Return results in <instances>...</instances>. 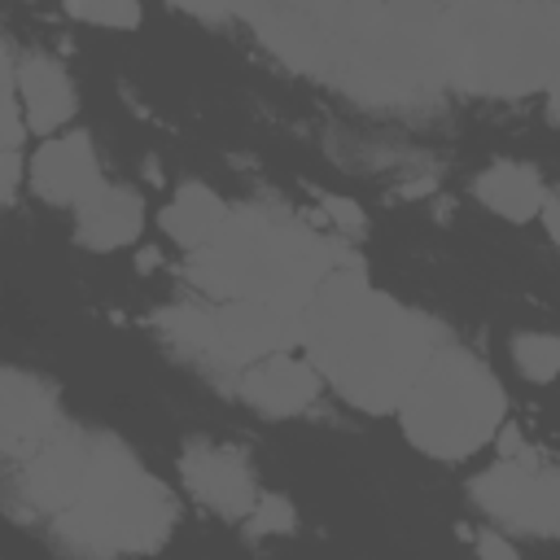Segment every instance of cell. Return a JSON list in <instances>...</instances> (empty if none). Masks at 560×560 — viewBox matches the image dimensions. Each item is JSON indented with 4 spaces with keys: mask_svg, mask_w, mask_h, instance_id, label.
Here are the masks:
<instances>
[{
    "mask_svg": "<svg viewBox=\"0 0 560 560\" xmlns=\"http://www.w3.org/2000/svg\"><path fill=\"white\" fill-rule=\"evenodd\" d=\"M477 551H481V556H512L516 547H512V542H503L494 529H486V534L477 538Z\"/></svg>",
    "mask_w": 560,
    "mask_h": 560,
    "instance_id": "cb8c5ba5",
    "label": "cell"
},
{
    "mask_svg": "<svg viewBox=\"0 0 560 560\" xmlns=\"http://www.w3.org/2000/svg\"><path fill=\"white\" fill-rule=\"evenodd\" d=\"M512 359L521 368V376H529L534 385H547L560 376V337L551 332H521L512 341Z\"/></svg>",
    "mask_w": 560,
    "mask_h": 560,
    "instance_id": "ac0fdd59",
    "label": "cell"
},
{
    "mask_svg": "<svg viewBox=\"0 0 560 560\" xmlns=\"http://www.w3.org/2000/svg\"><path fill=\"white\" fill-rule=\"evenodd\" d=\"M508 398L499 376L459 346H438L398 402V420L411 446L433 459H468L494 442Z\"/></svg>",
    "mask_w": 560,
    "mask_h": 560,
    "instance_id": "8992f818",
    "label": "cell"
},
{
    "mask_svg": "<svg viewBox=\"0 0 560 560\" xmlns=\"http://www.w3.org/2000/svg\"><path fill=\"white\" fill-rule=\"evenodd\" d=\"M481 512L521 534H560V468L503 455L472 481Z\"/></svg>",
    "mask_w": 560,
    "mask_h": 560,
    "instance_id": "52a82bcc",
    "label": "cell"
},
{
    "mask_svg": "<svg viewBox=\"0 0 560 560\" xmlns=\"http://www.w3.org/2000/svg\"><path fill=\"white\" fill-rule=\"evenodd\" d=\"M341 262L346 254L332 249L315 228L262 206H241L206 245L188 249L184 276L219 302L245 298L302 306Z\"/></svg>",
    "mask_w": 560,
    "mask_h": 560,
    "instance_id": "3957f363",
    "label": "cell"
},
{
    "mask_svg": "<svg viewBox=\"0 0 560 560\" xmlns=\"http://www.w3.org/2000/svg\"><path fill=\"white\" fill-rule=\"evenodd\" d=\"M245 521H249V534H289L293 529V508L280 494H258V503Z\"/></svg>",
    "mask_w": 560,
    "mask_h": 560,
    "instance_id": "ffe728a7",
    "label": "cell"
},
{
    "mask_svg": "<svg viewBox=\"0 0 560 560\" xmlns=\"http://www.w3.org/2000/svg\"><path fill=\"white\" fill-rule=\"evenodd\" d=\"M319 368L311 359H293L289 350H276L249 368L236 372V394L254 402L267 416H298L319 398Z\"/></svg>",
    "mask_w": 560,
    "mask_h": 560,
    "instance_id": "7c38bea8",
    "label": "cell"
},
{
    "mask_svg": "<svg viewBox=\"0 0 560 560\" xmlns=\"http://www.w3.org/2000/svg\"><path fill=\"white\" fill-rule=\"evenodd\" d=\"M560 44V0H442L446 83L481 96L547 88Z\"/></svg>",
    "mask_w": 560,
    "mask_h": 560,
    "instance_id": "277c9868",
    "label": "cell"
},
{
    "mask_svg": "<svg viewBox=\"0 0 560 560\" xmlns=\"http://www.w3.org/2000/svg\"><path fill=\"white\" fill-rule=\"evenodd\" d=\"M472 192H477V201L486 210H494V214H503L512 223L534 219L542 210V201H547V188H542V179H538V171L529 162H490L477 175Z\"/></svg>",
    "mask_w": 560,
    "mask_h": 560,
    "instance_id": "2e32d148",
    "label": "cell"
},
{
    "mask_svg": "<svg viewBox=\"0 0 560 560\" xmlns=\"http://www.w3.org/2000/svg\"><path fill=\"white\" fill-rule=\"evenodd\" d=\"M542 228H547V236L560 245V192H547V201H542Z\"/></svg>",
    "mask_w": 560,
    "mask_h": 560,
    "instance_id": "603a6c76",
    "label": "cell"
},
{
    "mask_svg": "<svg viewBox=\"0 0 560 560\" xmlns=\"http://www.w3.org/2000/svg\"><path fill=\"white\" fill-rule=\"evenodd\" d=\"M241 18L289 70L372 109L429 105L446 88L442 0H245Z\"/></svg>",
    "mask_w": 560,
    "mask_h": 560,
    "instance_id": "6da1fadb",
    "label": "cell"
},
{
    "mask_svg": "<svg viewBox=\"0 0 560 560\" xmlns=\"http://www.w3.org/2000/svg\"><path fill=\"white\" fill-rule=\"evenodd\" d=\"M61 4L70 18L92 26H114V31L140 26V0H61Z\"/></svg>",
    "mask_w": 560,
    "mask_h": 560,
    "instance_id": "d6986e66",
    "label": "cell"
},
{
    "mask_svg": "<svg viewBox=\"0 0 560 560\" xmlns=\"http://www.w3.org/2000/svg\"><path fill=\"white\" fill-rule=\"evenodd\" d=\"M298 346L346 402L398 411L402 394L438 350V328L368 284L350 262L332 267L302 302Z\"/></svg>",
    "mask_w": 560,
    "mask_h": 560,
    "instance_id": "7a4b0ae2",
    "label": "cell"
},
{
    "mask_svg": "<svg viewBox=\"0 0 560 560\" xmlns=\"http://www.w3.org/2000/svg\"><path fill=\"white\" fill-rule=\"evenodd\" d=\"M547 92H551V118L560 122V44H556V66H551V79H547Z\"/></svg>",
    "mask_w": 560,
    "mask_h": 560,
    "instance_id": "d4e9b609",
    "label": "cell"
},
{
    "mask_svg": "<svg viewBox=\"0 0 560 560\" xmlns=\"http://www.w3.org/2000/svg\"><path fill=\"white\" fill-rule=\"evenodd\" d=\"M324 206H328V214H332L346 232H363V210H359L354 201H346V197H324Z\"/></svg>",
    "mask_w": 560,
    "mask_h": 560,
    "instance_id": "44dd1931",
    "label": "cell"
},
{
    "mask_svg": "<svg viewBox=\"0 0 560 560\" xmlns=\"http://www.w3.org/2000/svg\"><path fill=\"white\" fill-rule=\"evenodd\" d=\"M188 13H201V18H228V13H241L245 0H171Z\"/></svg>",
    "mask_w": 560,
    "mask_h": 560,
    "instance_id": "7402d4cb",
    "label": "cell"
},
{
    "mask_svg": "<svg viewBox=\"0 0 560 560\" xmlns=\"http://www.w3.org/2000/svg\"><path fill=\"white\" fill-rule=\"evenodd\" d=\"M228 214H232V210L223 206L219 192H210L206 184L188 179V184H179V192H175L171 206L162 210V232L175 236V245L197 249V245H206V241L223 228Z\"/></svg>",
    "mask_w": 560,
    "mask_h": 560,
    "instance_id": "e0dca14e",
    "label": "cell"
},
{
    "mask_svg": "<svg viewBox=\"0 0 560 560\" xmlns=\"http://www.w3.org/2000/svg\"><path fill=\"white\" fill-rule=\"evenodd\" d=\"M61 429V411H57V394L18 368H4L0 376V451L9 464L31 459L52 433Z\"/></svg>",
    "mask_w": 560,
    "mask_h": 560,
    "instance_id": "30bf717a",
    "label": "cell"
},
{
    "mask_svg": "<svg viewBox=\"0 0 560 560\" xmlns=\"http://www.w3.org/2000/svg\"><path fill=\"white\" fill-rule=\"evenodd\" d=\"M13 79H18V101H22V114H26L31 131L48 136L61 122H70L79 96H74V83L66 79V70L52 57L31 52V57L13 61Z\"/></svg>",
    "mask_w": 560,
    "mask_h": 560,
    "instance_id": "9a60e30c",
    "label": "cell"
},
{
    "mask_svg": "<svg viewBox=\"0 0 560 560\" xmlns=\"http://www.w3.org/2000/svg\"><path fill=\"white\" fill-rule=\"evenodd\" d=\"M298 319H302V306L245 302V298L219 302L210 311L206 363L241 372V368H249V363H258L276 350H289V346H298Z\"/></svg>",
    "mask_w": 560,
    "mask_h": 560,
    "instance_id": "ba28073f",
    "label": "cell"
},
{
    "mask_svg": "<svg viewBox=\"0 0 560 560\" xmlns=\"http://www.w3.org/2000/svg\"><path fill=\"white\" fill-rule=\"evenodd\" d=\"M179 477H184V486H188L201 503H210V508L223 512V516L245 521V516L254 512V503H258V481H254L245 455L232 451V446H214V442H192V446H184V455H179Z\"/></svg>",
    "mask_w": 560,
    "mask_h": 560,
    "instance_id": "8fae6325",
    "label": "cell"
},
{
    "mask_svg": "<svg viewBox=\"0 0 560 560\" xmlns=\"http://www.w3.org/2000/svg\"><path fill=\"white\" fill-rule=\"evenodd\" d=\"M175 525L171 490L118 442L96 433L92 468L70 508L52 516V529L74 551L118 556V551H153L166 542Z\"/></svg>",
    "mask_w": 560,
    "mask_h": 560,
    "instance_id": "5b68a950",
    "label": "cell"
},
{
    "mask_svg": "<svg viewBox=\"0 0 560 560\" xmlns=\"http://www.w3.org/2000/svg\"><path fill=\"white\" fill-rule=\"evenodd\" d=\"M101 166L83 131L44 140L31 158V188L52 206H83L101 188Z\"/></svg>",
    "mask_w": 560,
    "mask_h": 560,
    "instance_id": "4fadbf2b",
    "label": "cell"
},
{
    "mask_svg": "<svg viewBox=\"0 0 560 560\" xmlns=\"http://www.w3.org/2000/svg\"><path fill=\"white\" fill-rule=\"evenodd\" d=\"M92 451H96V433H83L74 424H61L31 459L13 464L18 468V490L26 494V503L35 512L57 516L83 490L88 468H92Z\"/></svg>",
    "mask_w": 560,
    "mask_h": 560,
    "instance_id": "9c48e42d",
    "label": "cell"
},
{
    "mask_svg": "<svg viewBox=\"0 0 560 560\" xmlns=\"http://www.w3.org/2000/svg\"><path fill=\"white\" fill-rule=\"evenodd\" d=\"M144 228V201L127 184H101L83 206H74V236L88 249L131 245Z\"/></svg>",
    "mask_w": 560,
    "mask_h": 560,
    "instance_id": "5bb4252c",
    "label": "cell"
}]
</instances>
